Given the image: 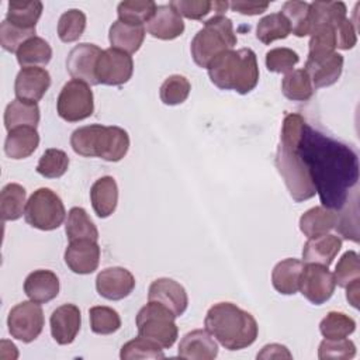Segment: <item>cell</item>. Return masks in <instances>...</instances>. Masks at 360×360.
Listing matches in <instances>:
<instances>
[{"label":"cell","mask_w":360,"mask_h":360,"mask_svg":"<svg viewBox=\"0 0 360 360\" xmlns=\"http://www.w3.org/2000/svg\"><path fill=\"white\" fill-rule=\"evenodd\" d=\"M315 190L323 207L340 211L350 200V193L359 180V159L356 152L308 124L298 146Z\"/></svg>","instance_id":"obj_1"},{"label":"cell","mask_w":360,"mask_h":360,"mask_svg":"<svg viewBox=\"0 0 360 360\" xmlns=\"http://www.w3.org/2000/svg\"><path fill=\"white\" fill-rule=\"evenodd\" d=\"M204 326L226 350L249 347L259 333L255 316L232 302L214 304L207 311Z\"/></svg>","instance_id":"obj_2"},{"label":"cell","mask_w":360,"mask_h":360,"mask_svg":"<svg viewBox=\"0 0 360 360\" xmlns=\"http://www.w3.org/2000/svg\"><path fill=\"white\" fill-rule=\"evenodd\" d=\"M75 153L84 158H100L105 162H120L129 149V135L115 125L91 124L75 129L70 135Z\"/></svg>","instance_id":"obj_3"},{"label":"cell","mask_w":360,"mask_h":360,"mask_svg":"<svg viewBox=\"0 0 360 360\" xmlns=\"http://www.w3.org/2000/svg\"><path fill=\"white\" fill-rule=\"evenodd\" d=\"M236 42L238 38L233 31L232 20L225 17V14H214L204 21V27L194 35L190 44V52L195 65L207 68L217 55L232 49Z\"/></svg>","instance_id":"obj_4"},{"label":"cell","mask_w":360,"mask_h":360,"mask_svg":"<svg viewBox=\"0 0 360 360\" xmlns=\"http://www.w3.org/2000/svg\"><path fill=\"white\" fill-rule=\"evenodd\" d=\"M298 146L278 143L274 163L291 198L301 202L312 198L316 190L311 173L298 152Z\"/></svg>","instance_id":"obj_5"},{"label":"cell","mask_w":360,"mask_h":360,"mask_svg":"<svg viewBox=\"0 0 360 360\" xmlns=\"http://www.w3.org/2000/svg\"><path fill=\"white\" fill-rule=\"evenodd\" d=\"M174 319L176 316L170 309L158 302L148 301L136 314L138 335L152 340L162 349H169L179 336Z\"/></svg>","instance_id":"obj_6"},{"label":"cell","mask_w":360,"mask_h":360,"mask_svg":"<svg viewBox=\"0 0 360 360\" xmlns=\"http://www.w3.org/2000/svg\"><path fill=\"white\" fill-rule=\"evenodd\" d=\"M65 217L66 210L60 197L48 187L35 190L25 204V222L39 231L58 229L63 224Z\"/></svg>","instance_id":"obj_7"},{"label":"cell","mask_w":360,"mask_h":360,"mask_svg":"<svg viewBox=\"0 0 360 360\" xmlns=\"http://www.w3.org/2000/svg\"><path fill=\"white\" fill-rule=\"evenodd\" d=\"M58 115L68 122H79L94 112V96L90 84L72 79L62 87L56 100Z\"/></svg>","instance_id":"obj_8"},{"label":"cell","mask_w":360,"mask_h":360,"mask_svg":"<svg viewBox=\"0 0 360 360\" xmlns=\"http://www.w3.org/2000/svg\"><path fill=\"white\" fill-rule=\"evenodd\" d=\"M44 325V311L35 301H22L14 305L7 316L8 333L22 343L35 340L41 335Z\"/></svg>","instance_id":"obj_9"},{"label":"cell","mask_w":360,"mask_h":360,"mask_svg":"<svg viewBox=\"0 0 360 360\" xmlns=\"http://www.w3.org/2000/svg\"><path fill=\"white\" fill-rule=\"evenodd\" d=\"M134 73L132 56L115 48H107L101 52L96 66L98 84L121 86L127 83Z\"/></svg>","instance_id":"obj_10"},{"label":"cell","mask_w":360,"mask_h":360,"mask_svg":"<svg viewBox=\"0 0 360 360\" xmlns=\"http://www.w3.org/2000/svg\"><path fill=\"white\" fill-rule=\"evenodd\" d=\"M335 277L326 266L307 263L300 280L301 294L314 305L325 304L335 292Z\"/></svg>","instance_id":"obj_11"},{"label":"cell","mask_w":360,"mask_h":360,"mask_svg":"<svg viewBox=\"0 0 360 360\" xmlns=\"http://www.w3.org/2000/svg\"><path fill=\"white\" fill-rule=\"evenodd\" d=\"M101 49L89 42L75 45L66 58V69L73 79L82 80L87 84H98L96 77V66Z\"/></svg>","instance_id":"obj_12"},{"label":"cell","mask_w":360,"mask_h":360,"mask_svg":"<svg viewBox=\"0 0 360 360\" xmlns=\"http://www.w3.org/2000/svg\"><path fill=\"white\" fill-rule=\"evenodd\" d=\"M135 288V277L125 267H107L96 277L97 292L110 301H120L128 297Z\"/></svg>","instance_id":"obj_13"},{"label":"cell","mask_w":360,"mask_h":360,"mask_svg":"<svg viewBox=\"0 0 360 360\" xmlns=\"http://www.w3.org/2000/svg\"><path fill=\"white\" fill-rule=\"evenodd\" d=\"M148 301L166 307L174 314L176 318L181 316L188 307V295L186 288L169 277H160L150 283L148 290Z\"/></svg>","instance_id":"obj_14"},{"label":"cell","mask_w":360,"mask_h":360,"mask_svg":"<svg viewBox=\"0 0 360 360\" xmlns=\"http://www.w3.org/2000/svg\"><path fill=\"white\" fill-rule=\"evenodd\" d=\"M100 246L93 239L70 240L63 259L66 266L76 274H91L100 263Z\"/></svg>","instance_id":"obj_15"},{"label":"cell","mask_w":360,"mask_h":360,"mask_svg":"<svg viewBox=\"0 0 360 360\" xmlns=\"http://www.w3.org/2000/svg\"><path fill=\"white\" fill-rule=\"evenodd\" d=\"M51 86V75L39 66L21 68L14 82V93L20 100L39 101Z\"/></svg>","instance_id":"obj_16"},{"label":"cell","mask_w":360,"mask_h":360,"mask_svg":"<svg viewBox=\"0 0 360 360\" xmlns=\"http://www.w3.org/2000/svg\"><path fill=\"white\" fill-rule=\"evenodd\" d=\"M51 335L58 345H70L82 326V312L75 304H63L58 307L51 318Z\"/></svg>","instance_id":"obj_17"},{"label":"cell","mask_w":360,"mask_h":360,"mask_svg":"<svg viewBox=\"0 0 360 360\" xmlns=\"http://www.w3.org/2000/svg\"><path fill=\"white\" fill-rule=\"evenodd\" d=\"M240 65L239 49H228L217 55L207 66L210 80L221 90H233Z\"/></svg>","instance_id":"obj_18"},{"label":"cell","mask_w":360,"mask_h":360,"mask_svg":"<svg viewBox=\"0 0 360 360\" xmlns=\"http://www.w3.org/2000/svg\"><path fill=\"white\" fill-rule=\"evenodd\" d=\"M177 354L181 359L214 360L218 356V345L207 329H194L183 336Z\"/></svg>","instance_id":"obj_19"},{"label":"cell","mask_w":360,"mask_h":360,"mask_svg":"<svg viewBox=\"0 0 360 360\" xmlns=\"http://www.w3.org/2000/svg\"><path fill=\"white\" fill-rule=\"evenodd\" d=\"M59 278L58 276L45 269L31 271L24 281L25 295L38 304H45L52 301L59 294Z\"/></svg>","instance_id":"obj_20"},{"label":"cell","mask_w":360,"mask_h":360,"mask_svg":"<svg viewBox=\"0 0 360 360\" xmlns=\"http://www.w3.org/2000/svg\"><path fill=\"white\" fill-rule=\"evenodd\" d=\"M146 30L156 39L172 41L184 32V22L169 4H162L146 22Z\"/></svg>","instance_id":"obj_21"},{"label":"cell","mask_w":360,"mask_h":360,"mask_svg":"<svg viewBox=\"0 0 360 360\" xmlns=\"http://www.w3.org/2000/svg\"><path fill=\"white\" fill-rule=\"evenodd\" d=\"M304 70L308 73L315 89L329 87L335 84L342 75L343 56L333 52L332 55L318 60H307Z\"/></svg>","instance_id":"obj_22"},{"label":"cell","mask_w":360,"mask_h":360,"mask_svg":"<svg viewBox=\"0 0 360 360\" xmlns=\"http://www.w3.org/2000/svg\"><path fill=\"white\" fill-rule=\"evenodd\" d=\"M342 248V239L336 235H322L311 238L305 242L302 248L304 263H315L329 267L336 255Z\"/></svg>","instance_id":"obj_23"},{"label":"cell","mask_w":360,"mask_h":360,"mask_svg":"<svg viewBox=\"0 0 360 360\" xmlns=\"http://www.w3.org/2000/svg\"><path fill=\"white\" fill-rule=\"evenodd\" d=\"M91 207L98 218H108L118 204V186L114 177L103 176L90 188Z\"/></svg>","instance_id":"obj_24"},{"label":"cell","mask_w":360,"mask_h":360,"mask_svg":"<svg viewBox=\"0 0 360 360\" xmlns=\"http://www.w3.org/2000/svg\"><path fill=\"white\" fill-rule=\"evenodd\" d=\"M39 145V134L34 127H17L8 131L4 141V153L14 160L31 156Z\"/></svg>","instance_id":"obj_25"},{"label":"cell","mask_w":360,"mask_h":360,"mask_svg":"<svg viewBox=\"0 0 360 360\" xmlns=\"http://www.w3.org/2000/svg\"><path fill=\"white\" fill-rule=\"evenodd\" d=\"M302 269L304 263L294 257L278 262L271 271V284L274 290L283 295H294L300 290Z\"/></svg>","instance_id":"obj_26"},{"label":"cell","mask_w":360,"mask_h":360,"mask_svg":"<svg viewBox=\"0 0 360 360\" xmlns=\"http://www.w3.org/2000/svg\"><path fill=\"white\" fill-rule=\"evenodd\" d=\"M336 221H338V211L329 210L323 205L312 207L301 215L300 231L308 239L322 236L335 228Z\"/></svg>","instance_id":"obj_27"},{"label":"cell","mask_w":360,"mask_h":360,"mask_svg":"<svg viewBox=\"0 0 360 360\" xmlns=\"http://www.w3.org/2000/svg\"><path fill=\"white\" fill-rule=\"evenodd\" d=\"M143 25H132L117 20L112 22L108 31V39L111 48L124 51L127 53H135L143 44L145 39Z\"/></svg>","instance_id":"obj_28"},{"label":"cell","mask_w":360,"mask_h":360,"mask_svg":"<svg viewBox=\"0 0 360 360\" xmlns=\"http://www.w3.org/2000/svg\"><path fill=\"white\" fill-rule=\"evenodd\" d=\"M39 118V107L34 101L15 98L8 103L4 110V127L7 131H11L17 127L37 128Z\"/></svg>","instance_id":"obj_29"},{"label":"cell","mask_w":360,"mask_h":360,"mask_svg":"<svg viewBox=\"0 0 360 360\" xmlns=\"http://www.w3.org/2000/svg\"><path fill=\"white\" fill-rule=\"evenodd\" d=\"M346 4L343 1H314L309 3L311 34L319 27H336L346 18Z\"/></svg>","instance_id":"obj_30"},{"label":"cell","mask_w":360,"mask_h":360,"mask_svg":"<svg viewBox=\"0 0 360 360\" xmlns=\"http://www.w3.org/2000/svg\"><path fill=\"white\" fill-rule=\"evenodd\" d=\"M25 188L18 183H8L0 193V217L1 221H17L25 211Z\"/></svg>","instance_id":"obj_31"},{"label":"cell","mask_w":360,"mask_h":360,"mask_svg":"<svg viewBox=\"0 0 360 360\" xmlns=\"http://www.w3.org/2000/svg\"><path fill=\"white\" fill-rule=\"evenodd\" d=\"M17 62L22 68L30 66H45L52 59V48L41 37H32L25 41L15 52Z\"/></svg>","instance_id":"obj_32"},{"label":"cell","mask_w":360,"mask_h":360,"mask_svg":"<svg viewBox=\"0 0 360 360\" xmlns=\"http://www.w3.org/2000/svg\"><path fill=\"white\" fill-rule=\"evenodd\" d=\"M44 10V4L38 0L21 1L13 0L7 4L6 20L14 25L22 28H35L41 14Z\"/></svg>","instance_id":"obj_33"},{"label":"cell","mask_w":360,"mask_h":360,"mask_svg":"<svg viewBox=\"0 0 360 360\" xmlns=\"http://www.w3.org/2000/svg\"><path fill=\"white\" fill-rule=\"evenodd\" d=\"M65 232L69 242L76 239H93V240L98 239L97 226L90 219L86 210L82 207H72L69 210Z\"/></svg>","instance_id":"obj_34"},{"label":"cell","mask_w":360,"mask_h":360,"mask_svg":"<svg viewBox=\"0 0 360 360\" xmlns=\"http://www.w3.org/2000/svg\"><path fill=\"white\" fill-rule=\"evenodd\" d=\"M290 34V22L281 13L267 14L260 18L256 25V38L264 45H270L277 39H284Z\"/></svg>","instance_id":"obj_35"},{"label":"cell","mask_w":360,"mask_h":360,"mask_svg":"<svg viewBox=\"0 0 360 360\" xmlns=\"http://www.w3.org/2000/svg\"><path fill=\"white\" fill-rule=\"evenodd\" d=\"M240 65L233 90L239 94L250 93L259 83V65L256 53L250 48L239 49Z\"/></svg>","instance_id":"obj_36"},{"label":"cell","mask_w":360,"mask_h":360,"mask_svg":"<svg viewBox=\"0 0 360 360\" xmlns=\"http://www.w3.org/2000/svg\"><path fill=\"white\" fill-rule=\"evenodd\" d=\"M158 6L152 0H125L121 1L117 7L118 20L127 24L132 25H143V22H148Z\"/></svg>","instance_id":"obj_37"},{"label":"cell","mask_w":360,"mask_h":360,"mask_svg":"<svg viewBox=\"0 0 360 360\" xmlns=\"http://www.w3.org/2000/svg\"><path fill=\"white\" fill-rule=\"evenodd\" d=\"M284 97L292 101H307L314 94V86L304 69H295L287 73L281 82Z\"/></svg>","instance_id":"obj_38"},{"label":"cell","mask_w":360,"mask_h":360,"mask_svg":"<svg viewBox=\"0 0 360 360\" xmlns=\"http://www.w3.org/2000/svg\"><path fill=\"white\" fill-rule=\"evenodd\" d=\"M290 22L291 32L295 37L311 35L309 24V3L307 1H285L280 11Z\"/></svg>","instance_id":"obj_39"},{"label":"cell","mask_w":360,"mask_h":360,"mask_svg":"<svg viewBox=\"0 0 360 360\" xmlns=\"http://www.w3.org/2000/svg\"><path fill=\"white\" fill-rule=\"evenodd\" d=\"M356 329V322L345 312L330 311L319 323V332L325 339H342L352 335Z\"/></svg>","instance_id":"obj_40"},{"label":"cell","mask_w":360,"mask_h":360,"mask_svg":"<svg viewBox=\"0 0 360 360\" xmlns=\"http://www.w3.org/2000/svg\"><path fill=\"white\" fill-rule=\"evenodd\" d=\"M69 163L70 160L65 150L49 148L39 158L37 172L46 179H59L68 172Z\"/></svg>","instance_id":"obj_41"},{"label":"cell","mask_w":360,"mask_h":360,"mask_svg":"<svg viewBox=\"0 0 360 360\" xmlns=\"http://www.w3.org/2000/svg\"><path fill=\"white\" fill-rule=\"evenodd\" d=\"M86 30V14L79 8L65 11L58 21V37L62 42L77 41Z\"/></svg>","instance_id":"obj_42"},{"label":"cell","mask_w":360,"mask_h":360,"mask_svg":"<svg viewBox=\"0 0 360 360\" xmlns=\"http://www.w3.org/2000/svg\"><path fill=\"white\" fill-rule=\"evenodd\" d=\"M191 84L183 75H170L160 86L159 97L166 105H177L187 100Z\"/></svg>","instance_id":"obj_43"},{"label":"cell","mask_w":360,"mask_h":360,"mask_svg":"<svg viewBox=\"0 0 360 360\" xmlns=\"http://www.w3.org/2000/svg\"><path fill=\"white\" fill-rule=\"evenodd\" d=\"M90 328L97 335H111L121 328L120 314L104 305H96L89 309Z\"/></svg>","instance_id":"obj_44"},{"label":"cell","mask_w":360,"mask_h":360,"mask_svg":"<svg viewBox=\"0 0 360 360\" xmlns=\"http://www.w3.org/2000/svg\"><path fill=\"white\" fill-rule=\"evenodd\" d=\"M336 49V38L333 27H319L311 34L308 44V59L318 60L332 55Z\"/></svg>","instance_id":"obj_45"},{"label":"cell","mask_w":360,"mask_h":360,"mask_svg":"<svg viewBox=\"0 0 360 360\" xmlns=\"http://www.w3.org/2000/svg\"><path fill=\"white\" fill-rule=\"evenodd\" d=\"M120 357L122 360H134V359H163V349L153 343L152 340L138 336L131 339L125 345H122Z\"/></svg>","instance_id":"obj_46"},{"label":"cell","mask_w":360,"mask_h":360,"mask_svg":"<svg viewBox=\"0 0 360 360\" xmlns=\"http://www.w3.org/2000/svg\"><path fill=\"white\" fill-rule=\"evenodd\" d=\"M32 37H35V28H22L7 20L0 24V45L7 52H17Z\"/></svg>","instance_id":"obj_47"},{"label":"cell","mask_w":360,"mask_h":360,"mask_svg":"<svg viewBox=\"0 0 360 360\" xmlns=\"http://www.w3.org/2000/svg\"><path fill=\"white\" fill-rule=\"evenodd\" d=\"M266 68L274 73H290L300 62V56L291 48H273L266 52Z\"/></svg>","instance_id":"obj_48"},{"label":"cell","mask_w":360,"mask_h":360,"mask_svg":"<svg viewBox=\"0 0 360 360\" xmlns=\"http://www.w3.org/2000/svg\"><path fill=\"white\" fill-rule=\"evenodd\" d=\"M333 277L335 283L343 288L353 281L360 280V262L359 255L354 250H347L346 253H343L336 264Z\"/></svg>","instance_id":"obj_49"},{"label":"cell","mask_w":360,"mask_h":360,"mask_svg":"<svg viewBox=\"0 0 360 360\" xmlns=\"http://www.w3.org/2000/svg\"><path fill=\"white\" fill-rule=\"evenodd\" d=\"M356 356V345L347 338L342 339H323L318 347V357L326 359H343L349 360Z\"/></svg>","instance_id":"obj_50"},{"label":"cell","mask_w":360,"mask_h":360,"mask_svg":"<svg viewBox=\"0 0 360 360\" xmlns=\"http://www.w3.org/2000/svg\"><path fill=\"white\" fill-rule=\"evenodd\" d=\"M169 6L180 17L188 20H202L212 10V1L210 0H173Z\"/></svg>","instance_id":"obj_51"},{"label":"cell","mask_w":360,"mask_h":360,"mask_svg":"<svg viewBox=\"0 0 360 360\" xmlns=\"http://www.w3.org/2000/svg\"><path fill=\"white\" fill-rule=\"evenodd\" d=\"M335 38H336V48H339V49L349 51L356 45L357 31L352 22V20H349L346 17L342 22H339L335 27Z\"/></svg>","instance_id":"obj_52"},{"label":"cell","mask_w":360,"mask_h":360,"mask_svg":"<svg viewBox=\"0 0 360 360\" xmlns=\"http://www.w3.org/2000/svg\"><path fill=\"white\" fill-rule=\"evenodd\" d=\"M269 3L267 1H242V0H236V1H231L229 7L232 11H238L239 14L243 15H259L262 13H264L269 8Z\"/></svg>","instance_id":"obj_53"},{"label":"cell","mask_w":360,"mask_h":360,"mask_svg":"<svg viewBox=\"0 0 360 360\" xmlns=\"http://www.w3.org/2000/svg\"><path fill=\"white\" fill-rule=\"evenodd\" d=\"M257 359H292V354L284 345L271 343L266 345L260 353H257Z\"/></svg>","instance_id":"obj_54"},{"label":"cell","mask_w":360,"mask_h":360,"mask_svg":"<svg viewBox=\"0 0 360 360\" xmlns=\"http://www.w3.org/2000/svg\"><path fill=\"white\" fill-rule=\"evenodd\" d=\"M346 288V300L352 304L353 308H359V290H360V280L353 281Z\"/></svg>","instance_id":"obj_55"}]
</instances>
